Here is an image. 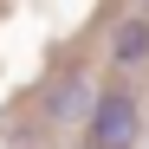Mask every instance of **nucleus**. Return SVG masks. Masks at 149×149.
<instances>
[{
    "instance_id": "nucleus-2",
    "label": "nucleus",
    "mask_w": 149,
    "mask_h": 149,
    "mask_svg": "<svg viewBox=\"0 0 149 149\" xmlns=\"http://www.w3.org/2000/svg\"><path fill=\"white\" fill-rule=\"evenodd\" d=\"M104 52H110V65H117V71H143V65H149V19H143V13L117 19Z\"/></svg>"
},
{
    "instance_id": "nucleus-1",
    "label": "nucleus",
    "mask_w": 149,
    "mask_h": 149,
    "mask_svg": "<svg viewBox=\"0 0 149 149\" xmlns=\"http://www.w3.org/2000/svg\"><path fill=\"white\" fill-rule=\"evenodd\" d=\"M143 143V104L130 84H104L84 117V149H136Z\"/></svg>"
},
{
    "instance_id": "nucleus-3",
    "label": "nucleus",
    "mask_w": 149,
    "mask_h": 149,
    "mask_svg": "<svg viewBox=\"0 0 149 149\" xmlns=\"http://www.w3.org/2000/svg\"><path fill=\"white\" fill-rule=\"evenodd\" d=\"M97 91H104V84H91L84 71H71L65 84H52V97H45V117H52V123H71V117H91Z\"/></svg>"
},
{
    "instance_id": "nucleus-4",
    "label": "nucleus",
    "mask_w": 149,
    "mask_h": 149,
    "mask_svg": "<svg viewBox=\"0 0 149 149\" xmlns=\"http://www.w3.org/2000/svg\"><path fill=\"white\" fill-rule=\"evenodd\" d=\"M143 19H149V7H143Z\"/></svg>"
}]
</instances>
